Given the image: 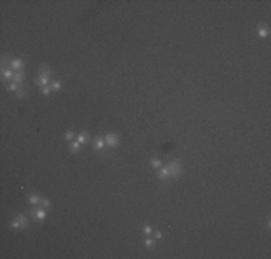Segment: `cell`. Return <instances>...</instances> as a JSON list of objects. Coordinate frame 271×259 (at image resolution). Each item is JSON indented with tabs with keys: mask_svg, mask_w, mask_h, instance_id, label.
Instances as JSON below:
<instances>
[{
	"mask_svg": "<svg viewBox=\"0 0 271 259\" xmlns=\"http://www.w3.org/2000/svg\"><path fill=\"white\" fill-rule=\"evenodd\" d=\"M167 168H169L170 177L176 179V177H179V174L183 171V164H182L179 160H170L169 164H167Z\"/></svg>",
	"mask_w": 271,
	"mask_h": 259,
	"instance_id": "cell-1",
	"label": "cell"
},
{
	"mask_svg": "<svg viewBox=\"0 0 271 259\" xmlns=\"http://www.w3.org/2000/svg\"><path fill=\"white\" fill-rule=\"evenodd\" d=\"M27 225H29V220H27V217H26L25 215H17V216L12 220V223H10V226H12L13 229H25Z\"/></svg>",
	"mask_w": 271,
	"mask_h": 259,
	"instance_id": "cell-2",
	"label": "cell"
},
{
	"mask_svg": "<svg viewBox=\"0 0 271 259\" xmlns=\"http://www.w3.org/2000/svg\"><path fill=\"white\" fill-rule=\"evenodd\" d=\"M104 140H105V144H107L108 147H111V148L120 144V140H118V137H117L115 134H111V133H108L107 135L104 137Z\"/></svg>",
	"mask_w": 271,
	"mask_h": 259,
	"instance_id": "cell-3",
	"label": "cell"
},
{
	"mask_svg": "<svg viewBox=\"0 0 271 259\" xmlns=\"http://www.w3.org/2000/svg\"><path fill=\"white\" fill-rule=\"evenodd\" d=\"M10 68H12L13 71H16V72L22 71V69H23V61H22V59H19V58L12 59V62H10Z\"/></svg>",
	"mask_w": 271,
	"mask_h": 259,
	"instance_id": "cell-4",
	"label": "cell"
},
{
	"mask_svg": "<svg viewBox=\"0 0 271 259\" xmlns=\"http://www.w3.org/2000/svg\"><path fill=\"white\" fill-rule=\"evenodd\" d=\"M36 85H39V86H48L49 84V76L48 75H42V74H38V78H36Z\"/></svg>",
	"mask_w": 271,
	"mask_h": 259,
	"instance_id": "cell-5",
	"label": "cell"
},
{
	"mask_svg": "<svg viewBox=\"0 0 271 259\" xmlns=\"http://www.w3.org/2000/svg\"><path fill=\"white\" fill-rule=\"evenodd\" d=\"M33 216H35L36 220H45V219H46V212H45V207L33 209Z\"/></svg>",
	"mask_w": 271,
	"mask_h": 259,
	"instance_id": "cell-6",
	"label": "cell"
},
{
	"mask_svg": "<svg viewBox=\"0 0 271 259\" xmlns=\"http://www.w3.org/2000/svg\"><path fill=\"white\" fill-rule=\"evenodd\" d=\"M13 75H15V72H13V69L10 66L1 68V78L3 79H13Z\"/></svg>",
	"mask_w": 271,
	"mask_h": 259,
	"instance_id": "cell-7",
	"label": "cell"
},
{
	"mask_svg": "<svg viewBox=\"0 0 271 259\" xmlns=\"http://www.w3.org/2000/svg\"><path fill=\"white\" fill-rule=\"evenodd\" d=\"M23 79H25V72H23V71H19V72H15V75H13V79H12V82L22 85V84H23Z\"/></svg>",
	"mask_w": 271,
	"mask_h": 259,
	"instance_id": "cell-8",
	"label": "cell"
},
{
	"mask_svg": "<svg viewBox=\"0 0 271 259\" xmlns=\"http://www.w3.org/2000/svg\"><path fill=\"white\" fill-rule=\"evenodd\" d=\"M105 145H107V144H105V140H104V138L95 137V140H94V147H95L97 150H104Z\"/></svg>",
	"mask_w": 271,
	"mask_h": 259,
	"instance_id": "cell-9",
	"label": "cell"
},
{
	"mask_svg": "<svg viewBox=\"0 0 271 259\" xmlns=\"http://www.w3.org/2000/svg\"><path fill=\"white\" fill-rule=\"evenodd\" d=\"M157 177H159L160 180H166V179H169V177H170V173H169V168H167V167L160 168V171L157 173Z\"/></svg>",
	"mask_w": 271,
	"mask_h": 259,
	"instance_id": "cell-10",
	"label": "cell"
},
{
	"mask_svg": "<svg viewBox=\"0 0 271 259\" xmlns=\"http://www.w3.org/2000/svg\"><path fill=\"white\" fill-rule=\"evenodd\" d=\"M38 72H39V74H42V75H48V76H49L50 74L53 72V71H52V69H50L48 65H39V68H38Z\"/></svg>",
	"mask_w": 271,
	"mask_h": 259,
	"instance_id": "cell-11",
	"label": "cell"
},
{
	"mask_svg": "<svg viewBox=\"0 0 271 259\" xmlns=\"http://www.w3.org/2000/svg\"><path fill=\"white\" fill-rule=\"evenodd\" d=\"M27 200H29L30 204H39V203L42 201L39 194H29V196H27Z\"/></svg>",
	"mask_w": 271,
	"mask_h": 259,
	"instance_id": "cell-12",
	"label": "cell"
},
{
	"mask_svg": "<svg viewBox=\"0 0 271 259\" xmlns=\"http://www.w3.org/2000/svg\"><path fill=\"white\" fill-rule=\"evenodd\" d=\"M258 35H260V38H267V36H268V29H267V26L263 25V23H260V26H258Z\"/></svg>",
	"mask_w": 271,
	"mask_h": 259,
	"instance_id": "cell-13",
	"label": "cell"
},
{
	"mask_svg": "<svg viewBox=\"0 0 271 259\" xmlns=\"http://www.w3.org/2000/svg\"><path fill=\"white\" fill-rule=\"evenodd\" d=\"M26 95H27V91H26V88H19V91L16 92V97L19 98V100H25L26 98Z\"/></svg>",
	"mask_w": 271,
	"mask_h": 259,
	"instance_id": "cell-14",
	"label": "cell"
},
{
	"mask_svg": "<svg viewBox=\"0 0 271 259\" xmlns=\"http://www.w3.org/2000/svg\"><path fill=\"white\" fill-rule=\"evenodd\" d=\"M7 62H12L10 55H9V53H1V68L6 66V63H7Z\"/></svg>",
	"mask_w": 271,
	"mask_h": 259,
	"instance_id": "cell-15",
	"label": "cell"
},
{
	"mask_svg": "<svg viewBox=\"0 0 271 259\" xmlns=\"http://www.w3.org/2000/svg\"><path fill=\"white\" fill-rule=\"evenodd\" d=\"M81 150V144L78 141H72L71 142V151L72 153H78V151Z\"/></svg>",
	"mask_w": 271,
	"mask_h": 259,
	"instance_id": "cell-16",
	"label": "cell"
},
{
	"mask_svg": "<svg viewBox=\"0 0 271 259\" xmlns=\"http://www.w3.org/2000/svg\"><path fill=\"white\" fill-rule=\"evenodd\" d=\"M76 141L79 142V144H85L87 142V134L81 133L79 135H76Z\"/></svg>",
	"mask_w": 271,
	"mask_h": 259,
	"instance_id": "cell-17",
	"label": "cell"
},
{
	"mask_svg": "<svg viewBox=\"0 0 271 259\" xmlns=\"http://www.w3.org/2000/svg\"><path fill=\"white\" fill-rule=\"evenodd\" d=\"M150 166L153 168H159L160 166H162V160H159V159H153L151 161H150Z\"/></svg>",
	"mask_w": 271,
	"mask_h": 259,
	"instance_id": "cell-18",
	"label": "cell"
},
{
	"mask_svg": "<svg viewBox=\"0 0 271 259\" xmlns=\"http://www.w3.org/2000/svg\"><path fill=\"white\" fill-rule=\"evenodd\" d=\"M144 246H146L147 249H151V248H154V241H153V239H150V238H147V239L144 241Z\"/></svg>",
	"mask_w": 271,
	"mask_h": 259,
	"instance_id": "cell-19",
	"label": "cell"
},
{
	"mask_svg": "<svg viewBox=\"0 0 271 259\" xmlns=\"http://www.w3.org/2000/svg\"><path fill=\"white\" fill-rule=\"evenodd\" d=\"M19 88H20V85L15 84V82H12V84L7 85V91H19Z\"/></svg>",
	"mask_w": 271,
	"mask_h": 259,
	"instance_id": "cell-20",
	"label": "cell"
},
{
	"mask_svg": "<svg viewBox=\"0 0 271 259\" xmlns=\"http://www.w3.org/2000/svg\"><path fill=\"white\" fill-rule=\"evenodd\" d=\"M59 88H61V82H59V81H52V82H50V89L58 91Z\"/></svg>",
	"mask_w": 271,
	"mask_h": 259,
	"instance_id": "cell-21",
	"label": "cell"
},
{
	"mask_svg": "<svg viewBox=\"0 0 271 259\" xmlns=\"http://www.w3.org/2000/svg\"><path fill=\"white\" fill-rule=\"evenodd\" d=\"M143 233L146 235V236H148V235H151L153 233V229H151V227H150V226H144V227H143Z\"/></svg>",
	"mask_w": 271,
	"mask_h": 259,
	"instance_id": "cell-22",
	"label": "cell"
},
{
	"mask_svg": "<svg viewBox=\"0 0 271 259\" xmlns=\"http://www.w3.org/2000/svg\"><path fill=\"white\" fill-rule=\"evenodd\" d=\"M42 207H45V209H48V207H50V200L49 199H43V200L41 201Z\"/></svg>",
	"mask_w": 271,
	"mask_h": 259,
	"instance_id": "cell-23",
	"label": "cell"
},
{
	"mask_svg": "<svg viewBox=\"0 0 271 259\" xmlns=\"http://www.w3.org/2000/svg\"><path fill=\"white\" fill-rule=\"evenodd\" d=\"M49 92H50V86H42L41 88L42 95H49Z\"/></svg>",
	"mask_w": 271,
	"mask_h": 259,
	"instance_id": "cell-24",
	"label": "cell"
},
{
	"mask_svg": "<svg viewBox=\"0 0 271 259\" xmlns=\"http://www.w3.org/2000/svg\"><path fill=\"white\" fill-rule=\"evenodd\" d=\"M65 140H68V141L74 140V133H72V131H68V133L65 134Z\"/></svg>",
	"mask_w": 271,
	"mask_h": 259,
	"instance_id": "cell-25",
	"label": "cell"
},
{
	"mask_svg": "<svg viewBox=\"0 0 271 259\" xmlns=\"http://www.w3.org/2000/svg\"><path fill=\"white\" fill-rule=\"evenodd\" d=\"M153 233H154V239H156V241L162 239V232H160V230H156V232H153Z\"/></svg>",
	"mask_w": 271,
	"mask_h": 259,
	"instance_id": "cell-26",
	"label": "cell"
}]
</instances>
